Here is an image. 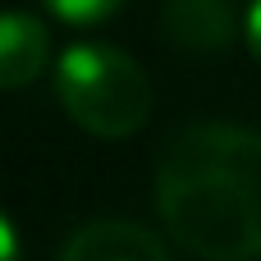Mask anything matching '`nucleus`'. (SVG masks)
Listing matches in <instances>:
<instances>
[{
	"instance_id": "7",
	"label": "nucleus",
	"mask_w": 261,
	"mask_h": 261,
	"mask_svg": "<svg viewBox=\"0 0 261 261\" xmlns=\"http://www.w3.org/2000/svg\"><path fill=\"white\" fill-rule=\"evenodd\" d=\"M243 37H248V50L261 60V0H252L243 14Z\"/></svg>"
},
{
	"instance_id": "1",
	"label": "nucleus",
	"mask_w": 261,
	"mask_h": 261,
	"mask_svg": "<svg viewBox=\"0 0 261 261\" xmlns=\"http://www.w3.org/2000/svg\"><path fill=\"white\" fill-rule=\"evenodd\" d=\"M156 211L202 261L261 257V133L216 119L179 128L156 161Z\"/></svg>"
},
{
	"instance_id": "6",
	"label": "nucleus",
	"mask_w": 261,
	"mask_h": 261,
	"mask_svg": "<svg viewBox=\"0 0 261 261\" xmlns=\"http://www.w3.org/2000/svg\"><path fill=\"white\" fill-rule=\"evenodd\" d=\"M41 5L64 23H101L124 9V0H41Z\"/></svg>"
},
{
	"instance_id": "8",
	"label": "nucleus",
	"mask_w": 261,
	"mask_h": 261,
	"mask_svg": "<svg viewBox=\"0 0 261 261\" xmlns=\"http://www.w3.org/2000/svg\"><path fill=\"white\" fill-rule=\"evenodd\" d=\"M0 261H18V229L5 211H0Z\"/></svg>"
},
{
	"instance_id": "5",
	"label": "nucleus",
	"mask_w": 261,
	"mask_h": 261,
	"mask_svg": "<svg viewBox=\"0 0 261 261\" xmlns=\"http://www.w3.org/2000/svg\"><path fill=\"white\" fill-rule=\"evenodd\" d=\"M46 60H50L46 23L23 14V9H5L0 14V92L37 83Z\"/></svg>"
},
{
	"instance_id": "2",
	"label": "nucleus",
	"mask_w": 261,
	"mask_h": 261,
	"mask_svg": "<svg viewBox=\"0 0 261 261\" xmlns=\"http://www.w3.org/2000/svg\"><path fill=\"white\" fill-rule=\"evenodd\" d=\"M55 96L69 119L96 138H128L151 115V83L147 69L101 41H78L55 60Z\"/></svg>"
},
{
	"instance_id": "4",
	"label": "nucleus",
	"mask_w": 261,
	"mask_h": 261,
	"mask_svg": "<svg viewBox=\"0 0 261 261\" xmlns=\"http://www.w3.org/2000/svg\"><path fill=\"white\" fill-rule=\"evenodd\" d=\"M55 261H174L170 248L133 220H92L83 225Z\"/></svg>"
},
{
	"instance_id": "3",
	"label": "nucleus",
	"mask_w": 261,
	"mask_h": 261,
	"mask_svg": "<svg viewBox=\"0 0 261 261\" xmlns=\"http://www.w3.org/2000/svg\"><path fill=\"white\" fill-rule=\"evenodd\" d=\"M161 37L188 55H220L239 37V9L234 0H165Z\"/></svg>"
}]
</instances>
